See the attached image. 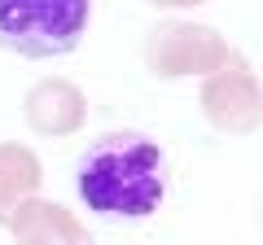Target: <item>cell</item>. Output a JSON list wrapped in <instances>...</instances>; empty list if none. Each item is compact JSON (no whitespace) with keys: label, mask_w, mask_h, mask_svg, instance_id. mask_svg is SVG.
Instances as JSON below:
<instances>
[{"label":"cell","mask_w":263,"mask_h":245,"mask_svg":"<svg viewBox=\"0 0 263 245\" xmlns=\"http://www.w3.org/2000/svg\"><path fill=\"white\" fill-rule=\"evenodd\" d=\"M92 22V0H0V44L18 57L75 53Z\"/></svg>","instance_id":"7a4b0ae2"},{"label":"cell","mask_w":263,"mask_h":245,"mask_svg":"<svg viewBox=\"0 0 263 245\" xmlns=\"http://www.w3.org/2000/svg\"><path fill=\"white\" fill-rule=\"evenodd\" d=\"M158 9H197V5H206V0H149Z\"/></svg>","instance_id":"ba28073f"},{"label":"cell","mask_w":263,"mask_h":245,"mask_svg":"<svg viewBox=\"0 0 263 245\" xmlns=\"http://www.w3.org/2000/svg\"><path fill=\"white\" fill-rule=\"evenodd\" d=\"M171 167L167 153L145 132H105L79 153L75 162V189L92 215L119 219V223H141L158 215L167 201Z\"/></svg>","instance_id":"6da1fadb"},{"label":"cell","mask_w":263,"mask_h":245,"mask_svg":"<svg viewBox=\"0 0 263 245\" xmlns=\"http://www.w3.org/2000/svg\"><path fill=\"white\" fill-rule=\"evenodd\" d=\"M197 105H202V118L228 136H246L263 127V84L241 57H233L224 70L202 79Z\"/></svg>","instance_id":"277c9868"},{"label":"cell","mask_w":263,"mask_h":245,"mask_svg":"<svg viewBox=\"0 0 263 245\" xmlns=\"http://www.w3.org/2000/svg\"><path fill=\"white\" fill-rule=\"evenodd\" d=\"M233 44L206 22H158L145 39V66L158 79H184V75H215L233 62Z\"/></svg>","instance_id":"3957f363"},{"label":"cell","mask_w":263,"mask_h":245,"mask_svg":"<svg viewBox=\"0 0 263 245\" xmlns=\"http://www.w3.org/2000/svg\"><path fill=\"white\" fill-rule=\"evenodd\" d=\"M9 232L18 245H92V232L79 223V215L62 206V201L31 197L18 206V215L9 219Z\"/></svg>","instance_id":"8992f818"},{"label":"cell","mask_w":263,"mask_h":245,"mask_svg":"<svg viewBox=\"0 0 263 245\" xmlns=\"http://www.w3.org/2000/svg\"><path fill=\"white\" fill-rule=\"evenodd\" d=\"M22 114L40 136H75L88 118V96L66 79H40L22 96Z\"/></svg>","instance_id":"5b68a950"},{"label":"cell","mask_w":263,"mask_h":245,"mask_svg":"<svg viewBox=\"0 0 263 245\" xmlns=\"http://www.w3.org/2000/svg\"><path fill=\"white\" fill-rule=\"evenodd\" d=\"M40 184H44V171H40L35 153L27 145L0 140V223H9L22 201L35 197Z\"/></svg>","instance_id":"52a82bcc"}]
</instances>
